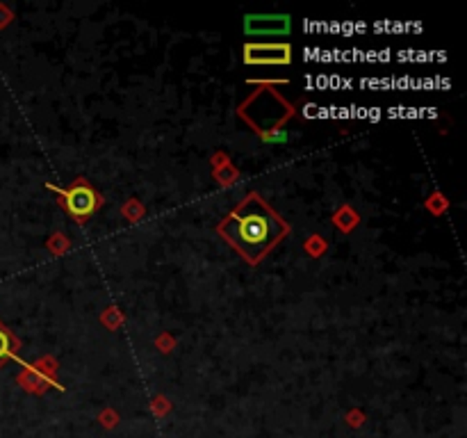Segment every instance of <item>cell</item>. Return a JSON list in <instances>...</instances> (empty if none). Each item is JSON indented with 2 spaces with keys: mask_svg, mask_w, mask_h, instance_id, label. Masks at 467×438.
I'll return each mask as SVG.
<instances>
[{
  "mask_svg": "<svg viewBox=\"0 0 467 438\" xmlns=\"http://www.w3.org/2000/svg\"><path fill=\"white\" fill-rule=\"evenodd\" d=\"M285 231L287 226L255 194L244 199L240 208L228 215L222 224L226 240L233 242L249 260H260Z\"/></svg>",
  "mask_w": 467,
  "mask_h": 438,
  "instance_id": "6da1fadb",
  "label": "cell"
},
{
  "mask_svg": "<svg viewBox=\"0 0 467 438\" xmlns=\"http://www.w3.org/2000/svg\"><path fill=\"white\" fill-rule=\"evenodd\" d=\"M62 194H64V204H67L69 215L73 219H78V222L87 219L100 204L96 192L91 187H87V185H82V182H78L76 187H71L67 192H62Z\"/></svg>",
  "mask_w": 467,
  "mask_h": 438,
  "instance_id": "7a4b0ae2",
  "label": "cell"
},
{
  "mask_svg": "<svg viewBox=\"0 0 467 438\" xmlns=\"http://www.w3.org/2000/svg\"><path fill=\"white\" fill-rule=\"evenodd\" d=\"M292 48L285 44H251L244 48L246 64H290Z\"/></svg>",
  "mask_w": 467,
  "mask_h": 438,
  "instance_id": "3957f363",
  "label": "cell"
},
{
  "mask_svg": "<svg viewBox=\"0 0 467 438\" xmlns=\"http://www.w3.org/2000/svg\"><path fill=\"white\" fill-rule=\"evenodd\" d=\"M244 27L249 34H287L290 16L287 14H253L246 16Z\"/></svg>",
  "mask_w": 467,
  "mask_h": 438,
  "instance_id": "277c9868",
  "label": "cell"
},
{
  "mask_svg": "<svg viewBox=\"0 0 467 438\" xmlns=\"http://www.w3.org/2000/svg\"><path fill=\"white\" fill-rule=\"evenodd\" d=\"M12 356V336L5 331V326H0V363Z\"/></svg>",
  "mask_w": 467,
  "mask_h": 438,
  "instance_id": "5b68a950",
  "label": "cell"
},
{
  "mask_svg": "<svg viewBox=\"0 0 467 438\" xmlns=\"http://www.w3.org/2000/svg\"><path fill=\"white\" fill-rule=\"evenodd\" d=\"M264 140H267L269 144H283V142H287V133L285 131H273L269 135H264Z\"/></svg>",
  "mask_w": 467,
  "mask_h": 438,
  "instance_id": "8992f818",
  "label": "cell"
}]
</instances>
